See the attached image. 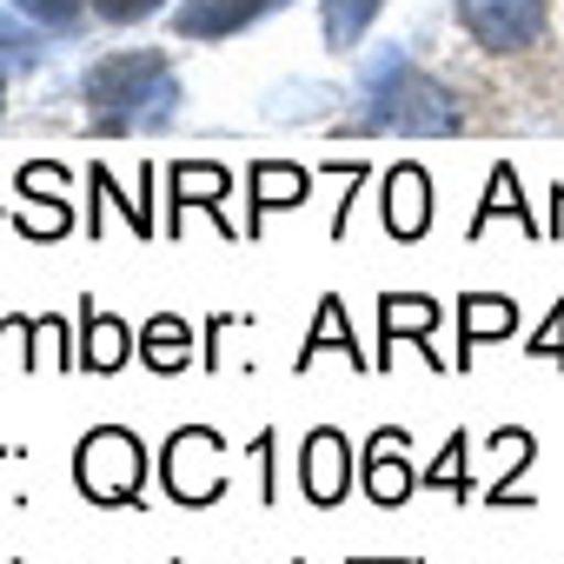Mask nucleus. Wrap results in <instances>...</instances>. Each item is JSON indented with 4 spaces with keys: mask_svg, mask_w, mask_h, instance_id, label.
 Segmentation results:
<instances>
[{
    "mask_svg": "<svg viewBox=\"0 0 564 564\" xmlns=\"http://www.w3.org/2000/svg\"><path fill=\"white\" fill-rule=\"evenodd\" d=\"M352 127L359 133H458L465 107L438 80H425L405 54H379L372 61V113Z\"/></svg>",
    "mask_w": 564,
    "mask_h": 564,
    "instance_id": "obj_1",
    "label": "nucleus"
},
{
    "mask_svg": "<svg viewBox=\"0 0 564 564\" xmlns=\"http://www.w3.org/2000/svg\"><path fill=\"white\" fill-rule=\"evenodd\" d=\"M173 100H180V80H173V67L160 54H113V61H100L87 74V107L100 113L107 133L133 127L140 113L147 120H166Z\"/></svg>",
    "mask_w": 564,
    "mask_h": 564,
    "instance_id": "obj_2",
    "label": "nucleus"
},
{
    "mask_svg": "<svg viewBox=\"0 0 564 564\" xmlns=\"http://www.w3.org/2000/svg\"><path fill=\"white\" fill-rule=\"evenodd\" d=\"M74 485L94 505H133L147 491V445L127 425H94L74 445Z\"/></svg>",
    "mask_w": 564,
    "mask_h": 564,
    "instance_id": "obj_3",
    "label": "nucleus"
},
{
    "mask_svg": "<svg viewBox=\"0 0 564 564\" xmlns=\"http://www.w3.org/2000/svg\"><path fill=\"white\" fill-rule=\"evenodd\" d=\"M458 21L485 54H518L544 28V0H458Z\"/></svg>",
    "mask_w": 564,
    "mask_h": 564,
    "instance_id": "obj_4",
    "label": "nucleus"
},
{
    "mask_svg": "<svg viewBox=\"0 0 564 564\" xmlns=\"http://www.w3.org/2000/svg\"><path fill=\"white\" fill-rule=\"evenodd\" d=\"M359 485H366V498L372 505H405L412 491H419V471H412V445H405V432L399 425H379L372 438H366V458H359Z\"/></svg>",
    "mask_w": 564,
    "mask_h": 564,
    "instance_id": "obj_5",
    "label": "nucleus"
},
{
    "mask_svg": "<svg viewBox=\"0 0 564 564\" xmlns=\"http://www.w3.org/2000/svg\"><path fill=\"white\" fill-rule=\"evenodd\" d=\"M300 485H306L313 505H339L352 491V445H346V432H333V425L306 432V445H300Z\"/></svg>",
    "mask_w": 564,
    "mask_h": 564,
    "instance_id": "obj_6",
    "label": "nucleus"
},
{
    "mask_svg": "<svg viewBox=\"0 0 564 564\" xmlns=\"http://www.w3.org/2000/svg\"><path fill=\"white\" fill-rule=\"evenodd\" d=\"M272 8H286V0H193V8H180V34L186 41H226V34H239V28H252L259 14H272Z\"/></svg>",
    "mask_w": 564,
    "mask_h": 564,
    "instance_id": "obj_7",
    "label": "nucleus"
},
{
    "mask_svg": "<svg viewBox=\"0 0 564 564\" xmlns=\"http://www.w3.org/2000/svg\"><path fill=\"white\" fill-rule=\"evenodd\" d=\"M386 226H392V239H425V226H432V180L419 166H392L386 173Z\"/></svg>",
    "mask_w": 564,
    "mask_h": 564,
    "instance_id": "obj_8",
    "label": "nucleus"
},
{
    "mask_svg": "<svg viewBox=\"0 0 564 564\" xmlns=\"http://www.w3.org/2000/svg\"><path fill=\"white\" fill-rule=\"evenodd\" d=\"M21 193L41 199V213H21V219H14L21 232H34V239H61V232L74 226V213H67V199H61V166H21Z\"/></svg>",
    "mask_w": 564,
    "mask_h": 564,
    "instance_id": "obj_9",
    "label": "nucleus"
},
{
    "mask_svg": "<svg viewBox=\"0 0 564 564\" xmlns=\"http://www.w3.org/2000/svg\"><path fill=\"white\" fill-rule=\"evenodd\" d=\"M511 326H518V306L505 293H465V306H458V372L471 366L478 339H505Z\"/></svg>",
    "mask_w": 564,
    "mask_h": 564,
    "instance_id": "obj_10",
    "label": "nucleus"
},
{
    "mask_svg": "<svg viewBox=\"0 0 564 564\" xmlns=\"http://www.w3.org/2000/svg\"><path fill=\"white\" fill-rule=\"evenodd\" d=\"M246 186H252V232H259V213L300 206V199H306V186H313V173H306V166H293V160H259V166L246 173Z\"/></svg>",
    "mask_w": 564,
    "mask_h": 564,
    "instance_id": "obj_11",
    "label": "nucleus"
},
{
    "mask_svg": "<svg viewBox=\"0 0 564 564\" xmlns=\"http://www.w3.org/2000/svg\"><path fill=\"white\" fill-rule=\"evenodd\" d=\"M491 219H518V226H524L531 239L544 232V226L531 219V206H524V186H518V166H511V160H498V166H491V186H485V206L471 213V226H465V232L478 239V232H485Z\"/></svg>",
    "mask_w": 564,
    "mask_h": 564,
    "instance_id": "obj_12",
    "label": "nucleus"
},
{
    "mask_svg": "<svg viewBox=\"0 0 564 564\" xmlns=\"http://www.w3.org/2000/svg\"><path fill=\"white\" fill-rule=\"evenodd\" d=\"M80 313H87V319H80V366H87V372H120L133 333H127L113 313H94V300H87Z\"/></svg>",
    "mask_w": 564,
    "mask_h": 564,
    "instance_id": "obj_13",
    "label": "nucleus"
},
{
    "mask_svg": "<svg viewBox=\"0 0 564 564\" xmlns=\"http://www.w3.org/2000/svg\"><path fill=\"white\" fill-rule=\"evenodd\" d=\"M432 326H438V306H432L425 293H412V300H405V293H386V300H379V333H386V339H379V359H392V346H399L405 333L425 339Z\"/></svg>",
    "mask_w": 564,
    "mask_h": 564,
    "instance_id": "obj_14",
    "label": "nucleus"
},
{
    "mask_svg": "<svg viewBox=\"0 0 564 564\" xmlns=\"http://www.w3.org/2000/svg\"><path fill=\"white\" fill-rule=\"evenodd\" d=\"M326 346H339V352H346L352 366H366V359H359V333L346 326V306H339L333 293L319 300V326H313V333H306V346H300V372H306V366H313V359H319Z\"/></svg>",
    "mask_w": 564,
    "mask_h": 564,
    "instance_id": "obj_15",
    "label": "nucleus"
},
{
    "mask_svg": "<svg viewBox=\"0 0 564 564\" xmlns=\"http://www.w3.org/2000/svg\"><path fill=\"white\" fill-rule=\"evenodd\" d=\"M379 8H386V0H326V47L352 54L366 41V28L379 21Z\"/></svg>",
    "mask_w": 564,
    "mask_h": 564,
    "instance_id": "obj_16",
    "label": "nucleus"
},
{
    "mask_svg": "<svg viewBox=\"0 0 564 564\" xmlns=\"http://www.w3.org/2000/svg\"><path fill=\"white\" fill-rule=\"evenodd\" d=\"M140 346H147V366H153V372H180L186 352H193V326H186V319H147Z\"/></svg>",
    "mask_w": 564,
    "mask_h": 564,
    "instance_id": "obj_17",
    "label": "nucleus"
},
{
    "mask_svg": "<svg viewBox=\"0 0 564 564\" xmlns=\"http://www.w3.org/2000/svg\"><path fill=\"white\" fill-rule=\"evenodd\" d=\"M226 166H173V206H206V213H219V199H226Z\"/></svg>",
    "mask_w": 564,
    "mask_h": 564,
    "instance_id": "obj_18",
    "label": "nucleus"
},
{
    "mask_svg": "<svg viewBox=\"0 0 564 564\" xmlns=\"http://www.w3.org/2000/svg\"><path fill=\"white\" fill-rule=\"evenodd\" d=\"M465 458H471V438H465V432H452V438H445V452L419 471V485H425V491H452V498H465V491H471Z\"/></svg>",
    "mask_w": 564,
    "mask_h": 564,
    "instance_id": "obj_19",
    "label": "nucleus"
},
{
    "mask_svg": "<svg viewBox=\"0 0 564 564\" xmlns=\"http://www.w3.org/2000/svg\"><path fill=\"white\" fill-rule=\"evenodd\" d=\"M21 8L41 28H67V21H80V8H94V0H21Z\"/></svg>",
    "mask_w": 564,
    "mask_h": 564,
    "instance_id": "obj_20",
    "label": "nucleus"
},
{
    "mask_svg": "<svg viewBox=\"0 0 564 564\" xmlns=\"http://www.w3.org/2000/svg\"><path fill=\"white\" fill-rule=\"evenodd\" d=\"M531 359H557L564 366V300L551 306V319L538 326V339H531Z\"/></svg>",
    "mask_w": 564,
    "mask_h": 564,
    "instance_id": "obj_21",
    "label": "nucleus"
},
{
    "mask_svg": "<svg viewBox=\"0 0 564 564\" xmlns=\"http://www.w3.org/2000/svg\"><path fill=\"white\" fill-rule=\"evenodd\" d=\"M34 47H41V41H34L21 21H8V14H0V54H8V61H34Z\"/></svg>",
    "mask_w": 564,
    "mask_h": 564,
    "instance_id": "obj_22",
    "label": "nucleus"
},
{
    "mask_svg": "<svg viewBox=\"0 0 564 564\" xmlns=\"http://www.w3.org/2000/svg\"><path fill=\"white\" fill-rule=\"evenodd\" d=\"M153 8H160V0H94V14H100V21H120V28H127V21H147Z\"/></svg>",
    "mask_w": 564,
    "mask_h": 564,
    "instance_id": "obj_23",
    "label": "nucleus"
}]
</instances>
